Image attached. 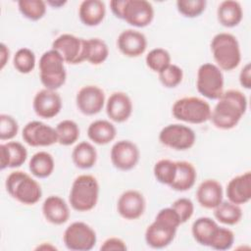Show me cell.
I'll use <instances>...</instances> for the list:
<instances>
[{"instance_id": "6da1fadb", "label": "cell", "mask_w": 251, "mask_h": 251, "mask_svg": "<svg viewBox=\"0 0 251 251\" xmlns=\"http://www.w3.org/2000/svg\"><path fill=\"white\" fill-rule=\"evenodd\" d=\"M247 110V98L237 89L224 91L212 109L210 121L215 127L223 130L234 128Z\"/></svg>"}, {"instance_id": "7a4b0ae2", "label": "cell", "mask_w": 251, "mask_h": 251, "mask_svg": "<svg viewBox=\"0 0 251 251\" xmlns=\"http://www.w3.org/2000/svg\"><path fill=\"white\" fill-rule=\"evenodd\" d=\"M180 225L179 217L172 207L161 209L145 230L146 244L153 249H163L169 246L175 239Z\"/></svg>"}, {"instance_id": "3957f363", "label": "cell", "mask_w": 251, "mask_h": 251, "mask_svg": "<svg viewBox=\"0 0 251 251\" xmlns=\"http://www.w3.org/2000/svg\"><path fill=\"white\" fill-rule=\"evenodd\" d=\"M210 48L216 65L222 70L230 72L241 62L240 45L237 38L229 32H220L214 35Z\"/></svg>"}, {"instance_id": "277c9868", "label": "cell", "mask_w": 251, "mask_h": 251, "mask_svg": "<svg viewBox=\"0 0 251 251\" xmlns=\"http://www.w3.org/2000/svg\"><path fill=\"white\" fill-rule=\"evenodd\" d=\"M99 191V183L95 176L86 174L80 175L72 183L69 203L77 212L91 211L98 202Z\"/></svg>"}, {"instance_id": "5b68a950", "label": "cell", "mask_w": 251, "mask_h": 251, "mask_svg": "<svg viewBox=\"0 0 251 251\" xmlns=\"http://www.w3.org/2000/svg\"><path fill=\"white\" fill-rule=\"evenodd\" d=\"M8 194L24 205H34L42 196V189L37 180L24 171H14L5 181Z\"/></svg>"}, {"instance_id": "8992f818", "label": "cell", "mask_w": 251, "mask_h": 251, "mask_svg": "<svg viewBox=\"0 0 251 251\" xmlns=\"http://www.w3.org/2000/svg\"><path fill=\"white\" fill-rule=\"evenodd\" d=\"M39 78L44 88L57 90L67 79V72L63 57L54 49L45 51L38 63Z\"/></svg>"}, {"instance_id": "52a82bcc", "label": "cell", "mask_w": 251, "mask_h": 251, "mask_svg": "<svg viewBox=\"0 0 251 251\" xmlns=\"http://www.w3.org/2000/svg\"><path fill=\"white\" fill-rule=\"evenodd\" d=\"M211 112L210 104L206 100L196 96L179 98L172 107L174 118L177 121L193 125H200L209 121Z\"/></svg>"}, {"instance_id": "ba28073f", "label": "cell", "mask_w": 251, "mask_h": 251, "mask_svg": "<svg viewBox=\"0 0 251 251\" xmlns=\"http://www.w3.org/2000/svg\"><path fill=\"white\" fill-rule=\"evenodd\" d=\"M225 78L223 71L213 63L202 64L197 71L196 88L207 99L218 100L224 90Z\"/></svg>"}, {"instance_id": "9c48e42d", "label": "cell", "mask_w": 251, "mask_h": 251, "mask_svg": "<svg viewBox=\"0 0 251 251\" xmlns=\"http://www.w3.org/2000/svg\"><path fill=\"white\" fill-rule=\"evenodd\" d=\"M63 242L72 251H89L96 242L97 235L95 230L86 223L74 222L64 231Z\"/></svg>"}, {"instance_id": "30bf717a", "label": "cell", "mask_w": 251, "mask_h": 251, "mask_svg": "<svg viewBox=\"0 0 251 251\" xmlns=\"http://www.w3.org/2000/svg\"><path fill=\"white\" fill-rule=\"evenodd\" d=\"M159 141L166 147L185 151L192 148L196 141L194 130L182 124H170L159 132Z\"/></svg>"}, {"instance_id": "8fae6325", "label": "cell", "mask_w": 251, "mask_h": 251, "mask_svg": "<svg viewBox=\"0 0 251 251\" xmlns=\"http://www.w3.org/2000/svg\"><path fill=\"white\" fill-rule=\"evenodd\" d=\"M52 49L56 50L68 64L84 62V38L71 33H63L54 39Z\"/></svg>"}, {"instance_id": "7c38bea8", "label": "cell", "mask_w": 251, "mask_h": 251, "mask_svg": "<svg viewBox=\"0 0 251 251\" xmlns=\"http://www.w3.org/2000/svg\"><path fill=\"white\" fill-rule=\"evenodd\" d=\"M22 137L31 147H46L58 143L55 127L40 121L28 122L23 128Z\"/></svg>"}, {"instance_id": "4fadbf2b", "label": "cell", "mask_w": 251, "mask_h": 251, "mask_svg": "<svg viewBox=\"0 0 251 251\" xmlns=\"http://www.w3.org/2000/svg\"><path fill=\"white\" fill-rule=\"evenodd\" d=\"M140 151L135 143L130 140H119L111 148L110 159L112 165L123 172L130 171L139 162Z\"/></svg>"}, {"instance_id": "5bb4252c", "label": "cell", "mask_w": 251, "mask_h": 251, "mask_svg": "<svg viewBox=\"0 0 251 251\" xmlns=\"http://www.w3.org/2000/svg\"><path fill=\"white\" fill-rule=\"evenodd\" d=\"M75 104L81 114L94 116L100 113L106 104L105 93L97 85H84L76 93Z\"/></svg>"}, {"instance_id": "9a60e30c", "label": "cell", "mask_w": 251, "mask_h": 251, "mask_svg": "<svg viewBox=\"0 0 251 251\" xmlns=\"http://www.w3.org/2000/svg\"><path fill=\"white\" fill-rule=\"evenodd\" d=\"M154 8L146 0H126L123 12V20L135 27H145L154 19Z\"/></svg>"}, {"instance_id": "2e32d148", "label": "cell", "mask_w": 251, "mask_h": 251, "mask_svg": "<svg viewBox=\"0 0 251 251\" xmlns=\"http://www.w3.org/2000/svg\"><path fill=\"white\" fill-rule=\"evenodd\" d=\"M146 201L141 192L135 189L124 191L117 202L119 215L127 221L139 219L145 212Z\"/></svg>"}, {"instance_id": "e0dca14e", "label": "cell", "mask_w": 251, "mask_h": 251, "mask_svg": "<svg viewBox=\"0 0 251 251\" xmlns=\"http://www.w3.org/2000/svg\"><path fill=\"white\" fill-rule=\"evenodd\" d=\"M62 98L56 90L43 88L37 91L33 97L32 109L37 117L52 119L62 110Z\"/></svg>"}, {"instance_id": "ac0fdd59", "label": "cell", "mask_w": 251, "mask_h": 251, "mask_svg": "<svg viewBox=\"0 0 251 251\" xmlns=\"http://www.w3.org/2000/svg\"><path fill=\"white\" fill-rule=\"evenodd\" d=\"M117 46L123 55L129 58H136L146 51L147 38L142 32L136 29H125L117 38Z\"/></svg>"}, {"instance_id": "d6986e66", "label": "cell", "mask_w": 251, "mask_h": 251, "mask_svg": "<svg viewBox=\"0 0 251 251\" xmlns=\"http://www.w3.org/2000/svg\"><path fill=\"white\" fill-rule=\"evenodd\" d=\"M108 118L115 123L126 122L132 114L133 105L130 97L122 91L113 92L105 104Z\"/></svg>"}, {"instance_id": "ffe728a7", "label": "cell", "mask_w": 251, "mask_h": 251, "mask_svg": "<svg viewBox=\"0 0 251 251\" xmlns=\"http://www.w3.org/2000/svg\"><path fill=\"white\" fill-rule=\"evenodd\" d=\"M227 200L236 205H243L251 199V172L247 171L232 177L226 187Z\"/></svg>"}, {"instance_id": "44dd1931", "label": "cell", "mask_w": 251, "mask_h": 251, "mask_svg": "<svg viewBox=\"0 0 251 251\" xmlns=\"http://www.w3.org/2000/svg\"><path fill=\"white\" fill-rule=\"evenodd\" d=\"M42 214L44 219L55 226H61L70 219V208L67 202L58 195L48 196L42 204Z\"/></svg>"}, {"instance_id": "7402d4cb", "label": "cell", "mask_w": 251, "mask_h": 251, "mask_svg": "<svg viewBox=\"0 0 251 251\" xmlns=\"http://www.w3.org/2000/svg\"><path fill=\"white\" fill-rule=\"evenodd\" d=\"M223 186L216 179L203 180L196 190L197 202L205 209H215L223 201Z\"/></svg>"}, {"instance_id": "603a6c76", "label": "cell", "mask_w": 251, "mask_h": 251, "mask_svg": "<svg viewBox=\"0 0 251 251\" xmlns=\"http://www.w3.org/2000/svg\"><path fill=\"white\" fill-rule=\"evenodd\" d=\"M27 159L26 148L18 141H8L0 145V169L19 168Z\"/></svg>"}, {"instance_id": "cb8c5ba5", "label": "cell", "mask_w": 251, "mask_h": 251, "mask_svg": "<svg viewBox=\"0 0 251 251\" xmlns=\"http://www.w3.org/2000/svg\"><path fill=\"white\" fill-rule=\"evenodd\" d=\"M106 16V6L101 0H84L78 7L80 22L87 26L100 25Z\"/></svg>"}, {"instance_id": "d4e9b609", "label": "cell", "mask_w": 251, "mask_h": 251, "mask_svg": "<svg viewBox=\"0 0 251 251\" xmlns=\"http://www.w3.org/2000/svg\"><path fill=\"white\" fill-rule=\"evenodd\" d=\"M243 18V10L239 2L235 0L222 1L217 9L218 22L225 27L237 26Z\"/></svg>"}, {"instance_id": "484cf974", "label": "cell", "mask_w": 251, "mask_h": 251, "mask_svg": "<svg viewBox=\"0 0 251 251\" xmlns=\"http://www.w3.org/2000/svg\"><path fill=\"white\" fill-rule=\"evenodd\" d=\"M117 135V128L107 120H96L87 127V136L90 141L97 145H106L113 141Z\"/></svg>"}, {"instance_id": "4316f807", "label": "cell", "mask_w": 251, "mask_h": 251, "mask_svg": "<svg viewBox=\"0 0 251 251\" xmlns=\"http://www.w3.org/2000/svg\"><path fill=\"white\" fill-rule=\"evenodd\" d=\"M176 173L170 187L176 191L183 192L193 187L197 178V172L193 164L187 161H176Z\"/></svg>"}, {"instance_id": "83f0119b", "label": "cell", "mask_w": 251, "mask_h": 251, "mask_svg": "<svg viewBox=\"0 0 251 251\" xmlns=\"http://www.w3.org/2000/svg\"><path fill=\"white\" fill-rule=\"evenodd\" d=\"M218 226V223L212 218L200 217L193 222L191 226V233L197 243L209 247Z\"/></svg>"}, {"instance_id": "f1b7e54d", "label": "cell", "mask_w": 251, "mask_h": 251, "mask_svg": "<svg viewBox=\"0 0 251 251\" xmlns=\"http://www.w3.org/2000/svg\"><path fill=\"white\" fill-rule=\"evenodd\" d=\"M72 160L74 165L80 170L91 169L97 161V151L88 141L78 142L73 149Z\"/></svg>"}, {"instance_id": "f546056e", "label": "cell", "mask_w": 251, "mask_h": 251, "mask_svg": "<svg viewBox=\"0 0 251 251\" xmlns=\"http://www.w3.org/2000/svg\"><path fill=\"white\" fill-rule=\"evenodd\" d=\"M28 169L33 176L46 178L52 175L55 169L54 158L46 151H38L31 156L28 162Z\"/></svg>"}, {"instance_id": "4dcf8cb0", "label": "cell", "mask_w": 251, "mask_h": 251, "mask_svg": "<svg viewBox=\"0 0 251 251\" xmlns=\"http://www.w3.org/2000/svg\"><path fill=\"white\" fill-rule=\"evenodd\" d=\"M109 56V47L104 40L98 37L84 39V61L91 65L103 64Z\"/></svg>"}, {"instance_id": "1f68e13d", "label": "cell", "mask_w": 251, "mask_h": 251, "mask_svg": "<svg viewBox=\"0 0 251 251\" xmlns=\"http://www.w3.org/2000/svg\"><path fill=\"white\" fill-rule=\"evenodd\" d=\"M214 210L215 219L226 226L237 225L242 219V210L239 205L230 201H222Z\"/></svg>"}, {"instance_id": "d6a6232c", "label": "cell", "mask_w": 251, "mask_h": 251, "mask_svg": "<svg viewBox=\"0 0 251 251\" xmlns=\"http://www.w3.org/2000/svg\"><path fill=\"white\" fill-rule=\"evenodd\" d=\"M58 143L63 146H70L75 143L79 137V127L73 120H63L55 127Z\"/></svg>"}, {"instance_id": "836d02e7", "label": "cell", "mask_w": 251, "mask_h": 251, "mask_svg": "<svg viewBox=\"0 0 251 251\" xmlns=\"http://www.w3.org/2000/svg\"><path fill=\"white\" fill-rule=\"evenodd\" d=\"M36 64V57L32 50L26 47H22L17 50L13 57V66L17 72L23 75L31 73Z\"/></svg>"}, {"instance_id": "e575fe53", "label": "cell", "mask_w": 251, "mask_h": 251, "mask_svg": "<svg viewBox=\"0 0 251 251\" xmlns=\"http://www.w3.org/2000/svg\"><path fill=\"white\" fill-rule=\"evenodd\" d=\"M46 2L42 0H20L18 8L20 13L29 21H39L46 14Z\"/></svg>"}, {"instance_id": "d590c367", "label": "cell", "mask_w": 251, "mask_h": 251, "mask_svg": "<svg viewBox=\"0 0 251 251\" xmlns=\"http://www.w3.org/2000/svg\"><path fill=\"white\" fill-rule=\"evenodd\" d=\"M176 173V163L170 159H161L153 167V174L158 182L171 185L174 182Z\"/></svg>"}, {"instance_id": "8d00e7d4", "label": "cell", "mask_w": 251, "mask_h": 251, "mask_svg": "<svg viewBox=\"0 0 251 251\" xmlns=\"http://www.w3.org/2000/svg\"><path fill=\"white\" fill-rule=\"evenodd\" d=\"M146 66L155 73H160L172 64V58L170 53L164 48H154L150 50L145 57Z\"/></svg>"}, {"instance_id": "74e56055", "label": "cell", "mask_w": 251, "mask_h": 251, "mask_svg": "<svg viewBox=\"0 0 251 251\" xmlns=\"http://www.w3.org/2000/svg\"><path fill=\"white\" fill-rule=\"evenodd\" d=\"M159 80L166 88H175L178 86L183 79V71L175 64H170L166 69L158 74Z\"/></svg>"}, {"instance_id": "f35d334b", "label": "cell", "mask_w": 251, "mask_h": 251, "mask_svg": "<svg viewBox=\"0 0 251 251\" xmlns=\"http://www.w3.org/2000/svg\"><path fill=\"white\" fill-rule=\"evenodd\" d=\"M234 243V233L231 229L225 226H218L209 247L215 250H227L230 249Z\"/></svg>"}, {"instance_id": "ab89813d", "label": "cell", "mask_w": 251, "mask_h": 251, "mask_svg": "<svg viewBox=\"0 0 251 251\" xmlns=\"http://www.w3.org/2000/svg\"><path fill=\"white\" fill-rule=\"evenodd\" d=\"M176 9L185 18H197L204 13L207 1L205 0H177Z\"/></svg>"}, {"instance_id": "60d3db41", "label": "cell", "mask_w": 251, "mask_h": 251, "mask_svg": "<svg viewBox=\"0 0 251 251\" xmlns=\"http://www.w3.org/2000/svg\"><path fill=\"white\" fill-rule=\"evenodd\" d=\"M19 131L17 120L8 114L0 115V140L6 141L13 139Z\"/></svg>"}, {"instance_id": "b9f144b4", "label": "cell", "mask_w": 251, "mask_h": 251, "mask_svg": "<svg viewBox=\"0 0 251 251\" xmlns=\"http://www.w3.org/2000/svg\"><path fill=\"white\" fill-rule=\"evenodd\" d=\"M171 207L178 215L181 225L190 220L194 213V204L189 198L186 197H181L175 200Z\"/></svg>"}, {"instance_id": "7bdbcfd3", "label": "cell", "mask_w": 251, "mask_h": 251, "mask_svg": "<svg viewBox=\"0 0 251 251\" xmlns=\"http://www.w3.org/2000/svg\"><path fill=\"white\" fill-rule=\"evenodd\" d=\"M127 249V246L126 242L116 236L109 237L103 241V243L100 246V250L102 251H112V250H118V251H125Z\"/></svg>"}, {"instance_id": "ee69618b", "label": "cell", "mask_w": 251, "mask_h": 251, "mask_svg": "<svg viewBox=\"0 0 251 251\" xmlns=\"http://www.w3.org/2000/svg\"><path fill=\"white\" fill-rule=\"evenodd\" d=\"M239 83L245 89L251 88V65L247 63L239 73Z\"/></svg>"}, {"instance_id": "f6af8a7d", "label": "cell", "mask_w": 251, "mask_h": 251, "mask_svg": "<svg viewBox=\"0 0 251 251\" xmlns=\"http://www.w3.org/2000/svg\"><path fill=\"white\" fill-rule=\"evenodd\" d=\"M126 0H112L110 1V9L114 16L120 20H123V12Z\"/></svg>"}, {"instance_id": "bcb514c9", "label": "cell", "mask_w": 251, "mask_h": 251, "mask_svg": "<svg viewBox=\"0 0 251 251\" xmlns=\"http://www.w3.org/2000/svg\"><path fill=\"white\" fill-rule=\"evenodd\" d=\"M10 58V50L5 43L0 44V70H3Z\"/></svg>"}, {"instance_id": "7dc6e473", "label": "cell", "mask_w": 251, "mask_h": 251, "mask_svg": "<svg viewBox=\"0 0 251 251\" xmlns=\"http://www.w3.org/2000/svg\"><path fill=\"white\" fill-rule=\"evenodd\" d=\"M66 3H67V1H62V0H57V1L49 0V1L46 2L47 5H50V6H52L53 8H60V7L64 6Z\"/></svg>"}, {"instance_id": "c3c4849f", "label": "cell", "mask_w": 251, "mask_h": 251, "mask_svg": "<svg viewBox=\"0 0 251 251\" xmlns=\"http://www.w3.org/2000/svg\"><path fill=\"white\" fill-rule=\"evenodd\" d=\"M47 242H44V243H42L41 245H38L37 247H36V250H56L57 248L55 247V246H52V245H50V243L48 242V244H46Z\"/></svg>"}]
</instances>
